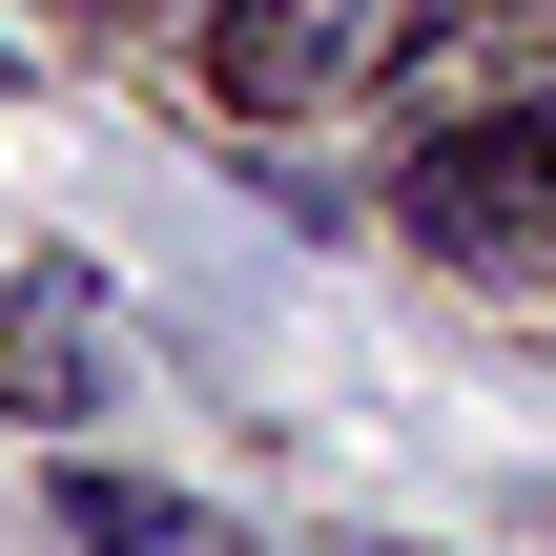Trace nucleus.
<instances>
[{
	"label": "nucleus",
	"instance_id": "nucleus-1",
	"mask_svg": "<svg viewBox=\"0 0 556 556\" xmlns=\"http://www.w3.org/2000/svg\"><path fill=\"white\" fill-rule=\"evenodd\" d=\"M433 41H475V0H206V83L248 124H330V103L413 83Z\"/></svg>",
	"mask_w": 556,
	"mask_h": 556
},
{
	"label": "nucleus",
	"instance_id": "nucleus-4",
	"mask_svg": "<svg viewBox=\"0 0 556 556\" xmlns=\"http://www.w3.org/2000/svg\"><path fill=\"white\" fill-rule=\"evenodd\" d=\"M0 413H21V433L103 413V351H62V330H0Z\"/></svg>",
	"mask_w": 556,
	"mask_h": 556
},
{
	"label": "nucleus",
	"instance_id": "nucleus-6",
	"mask_svg": "<svg viewBox=\"0 0 556 556\" xmlns=\"http://www.w3.org/2000/svg\"><path fill=\"white\" fill-rule=\"evenodd\" d=\"M0 83H21V41H0Z\"/></svg>",
	"mask_w": 556,
	"mask_h": 556
},
{
	"label": "nucleus",
	"instance_id": "nucleus-2",
	"mask_svg": "<svg viewBox=\"0 0 556 556\" xmlns=\"http://www.w3.org/2000/svg\"><path fill=\"white\" fill-rule=\"evenodd\" d=\"M392 206H413V248H433V268L536 289V268H556V83L475 103V124H433V144L392 165Z\"/></svg>",
	"mask_w": 556,
	"mask_h": 556
},
{
	"label": "nucleus",
	"instance_id": "nucleus-3",
	"mask_svg": "<svg viewBox=\"0 0 556 556\" xmlns=\"http://www.w3.org/2000/svg\"><path fill=\"white\" fill-rule=\"evenodd\" d=\"M62 536L83 556H248L206 495H144V475H62Z\"/></svg>",
	"mask_w": 556,
	"mask_h": 556
},
{
	"label": "nucleus",
	"instance_id": "nucleus-5",
	"mask_svg": "<svg viewBox=\"0 0 556 556\" xmlns=\"http://www.w3.org/2000/svg\"><path fill=\"white\" fill-rule=\"evenodd\" d=\"M351 556H413V536H351Z\"/></svg>",
	"mask_w": 556,
	"mask_h": 556
}]
</instances>
